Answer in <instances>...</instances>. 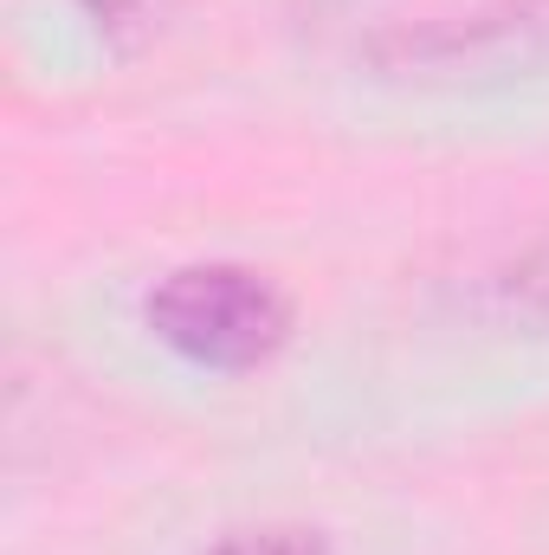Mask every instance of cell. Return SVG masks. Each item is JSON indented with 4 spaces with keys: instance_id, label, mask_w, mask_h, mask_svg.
Here are the masks:
<instances>
[{
    "instance_id": "obj_5",
    "label": "cell",
    "mask_w": 549,
    "mask_h": 555,
    "mask_svg": "<svg viewBox=\"0 0 549 555\" xmlns=\"http://www.w3.org/2000/svg\"><path fill=\"white\" fill-rule=\"evenodd\" d=\"M85 7V20H98L111 39H149L155 26H162V0H78Z\"/></svg>"
},
{
    "instance_id": "obj_3",
    "label": "cell",
    "mask_w": 549,
    "mask_h": 555,
    "mask_svg": "<svg viewBox=\"0 0 549 555\" xmlns=\"http://www.w3.org/2000/svg\"><path fill=\"white\" fill-rule=\"evenodd\" d=\"M498 297H505V310L524 323V330H537L549 336V233H537L511 266L498 278Z\"/></svg>"
},
{
    "instance_id": "obj_4",
    "label": "cell",
    "mask_w": 549,
    "mask_h": 555,
    "mask_svg": "<svg viewBox=\"0 0 549 555\" xmlns=\"http://www.w3.org/2000/svg\"><path fill=\"white\" fill-rule=\"evenodd\" d=\"M207 555H330V550H323V537L304 530V524H259V530L220 537Z\"/></svg>"
},
{
    "instance_id": "obj_2",
    "label": "cell",
    "mask_w": 549,
    "mask_h": 555,
    "mask_svg": "<svg viewBox=\"0 0 549 555\" xmlns=\"http://www.w3.org/2000/svg\"><path fill=\"white\" fill-rule=\"evenodd\" d=\"M149 330L194 369H259L291 336V297L253 266H175L142 304Z\"/></svg>"
},
{
    "instance_id": "obj_1",
    "label": "cell",
    "mask_w": 549,
    "mask_h": 555,
    "mask_svg": "<svg viewBox=\"0 0 549 555\" xmlns=\"http://www.w3.org/2000/svg\"><path fill=\"white\" fill-rule=\"evenodd\" d=\"M369 78L401 91H498L549 78V0H485L472 13H439L388 26L362 46Z\"/></svg>"
}]
</instances>
